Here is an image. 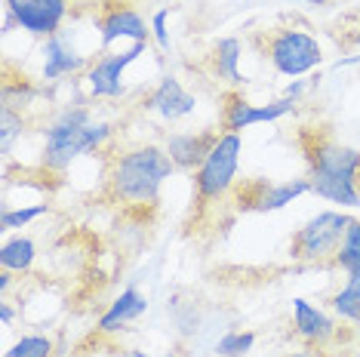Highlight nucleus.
Masks as SVG:
<instances>
[{
	"label": "nucleus",
	"mask_w": 360,
	"mask_h": 357,
	"mask_svg": "<svg viewBox=\"0 0 360 357\" xmlns=\"http://www.w3.org/2000/svg\"><path fill=\"white\" fill-rule=\"evenodd\" d=\"M296 145L308 167V185L317 197L339 207H360V151L335 142L323 126H302Z\"/></svg>",
	"instance_id": "nucleus-1"
},
{
	"label": "nucleus",
	"mask_w": 360,
	"mask_h": 357,
	"mask_svg": "<svg viewBox=\"0 0 360 357\" xmlns=\"http://www.w3.org/2000/svg\"><path fill=\"white\" fill-rule=\"evenodd\" d=\"M176 164L169 160L167 148L142 145V148L124 151L111 160L108 178H105V197L120 207H151L158 204L160 188Z\"/></svg>",
	"instance_id": "nucleus-2"
},
{
	"label": "nucleus",
	"mask_w": 360,
	"mask_h": 357,
	"mask_svg": "<svg viewBox=\"0 0 360 357\" xmlns=\"http://www.w3.org/2000/svg\"><path fill=\"white\" fill-rule=\"evenodd\" d=\"M111 133V124H93L86 105H68L44 129V169L62 173L80 154L102 148Z\"/></svg>",
	"instance_id": "nucleus-3"
},
{
	"label": "nucleus",
	"mask_w": 360,
	"mask_h": 357,
	"mask_svg": "<svg viewBox=\"0 0 360 357\" xmlns=\"http://www.w3.org/2000/svg\"><path fill=\"white\" fill-rule=\"evenodd\" d=\"M240 148H243L240 136L222 133V139L212 148V154L194 173V204H198V209L222 204L231 194V188L237 185L234 176H237V164H240Z\"/></svg>",
	"instance_id": "nucleus-4"
},
{
	"label": "nucleus",
	"mask_w": 360,
	"mask_h": 357,
	"mask_svg": "<svg viewBox=\"0 0 360 357\" xmlns=\"http://www.w3.org/2000/svg\"><path fill=\"white\" fill-rule=\"evenodd\" d=\"M265 53L277 68V74L286 77L308 74L311 68L323 62L321 44L299 28H274L271 34H265Z\"/></svg>",
	"instance_id": "nucleus-5"
},
{
	"label": "nucleus",
	"mask_w": 360,
	"mask_h": 357,
	"mask_svg": "<svg viewBox=\"0 0 360 357\" xmlns=\"http://www.w3.org/2000/svg\"><path fill=\"white\" fill-rule=\"evenodd\" d=\"M348 225H351V216L345 213H333V209L330 213H317L311 222H305L292 234L290 256L296 262H321L326 256H335Z\"/></svg>",
	"instance_id": "nucleus-6"
},
{
	"label": "nucleus",
	"mask_w": 360,
	"mask_h": 357,
	"mask_svg": "<svg viewBox=\"0 0 360 357\" xmlns=\"http://www.w3.org/2000/svg\"><path fill=\"white\" fill-rule=\"evenodd\" d=\"M305 191H311L308 178H290V182L247 178V182L234 185L228 197H231L237 213H274V209H283L286 204L302 197Z\"/></svg>",
	"instance_id": "nucleus-7"
},
{
	"label": "nucleus",
	"mask_w": 360,
	"mask_h": 357,
	"mask_svg": "<svg viewBox=\"0 0 360 357\" xmlns=\"http://www.w3.org/2000/svg\"><path fill=\"white\" fill-rule=\"evenodd\" d=\"M65 13H68V0H6L4 28L10 31L13 25H19L28 34L53 37L62 25Z\"/></svg>",
	"instance_id": "nucleus-8"
},
{
	"label": "nucleus",
	"mask_w": 360,
	"mask_h": 357,
	"mask_svg": "<svg viewBox=\"0 0 360 357\" xmlns=\"http://www.w3.org/2000/svg\"><path fill=\"white\" fill-rule=\"evenodd\" d=\"M292 108H296V99H290V96H283V99H277L271 105H252L237 89H228L222 96V129L240 136L243 129L256 124H271V120L286 117Z\"/></svg>",
	"instance_id": "nucleus-9"
},
{
	"label": "nucleus",
	"mask_w": 360,
	"mask_h": 357,
	"mask_svg": "<svg viewBox=\"0 0 360 357\" xmlns=\"http://www.w3.org/2000/svg\"><path fill=\"white\" fill-rule=\"evenodd\" d=\"M145 46L148 44H133L124 53H105L99 59H93V65L84 71L86 93L93 99H117L124 93V71L145 53Z\"/></svg>",
	"instance_id": "nucleus-10"
},
{
	"label": "nucleus",
	"mask_w": 360,
	"mask_h": 357,
	"mask_svg": "<svg viewBox=\"0 0 360 357\" xmlns=\"http://www.w3.org/2000/svg\"><path fill=\"white\" fill-rule=\"evenodd\" d=\"M96 28H99L102 50H108L114 40L120 37H129L133 44H148V34H151L145 19L127 4H102L99 13H96Z\"/></svg>",
	"instance_id": "nucleus-11"
},
{
	"label": "nucleus",
	"mask_w": 360,
	"mask_h": 357,
	"mask_svg": "<svg viewBox=\"0 0 360 357\" xmlns=\"http://www.w3.org/2000/svg\"><path fill=\"white\" fill-rule=\"evenodd\" d=\"M222 133L219 129H200V133H173L167 139V154L176 164V169L185 173H198L203 167V160L212 154V148L219 145Z\"/></svg>",
	"instance_id": "nucleus-12"
},
{
	"label": "nucleus",
	"mask_w": 360,
	"mask_h": 357,
	"mask_svg": "<svg viewBox=\"0 0 360 357\" xmlns=\"http://www.w3.org/2000/svg\"><path fill=\"white\" fill-rule=\"evenodd\" d=\"M194 105H198V99H194L191 93H185V86L179 84L176 77H163L160 84L154 86L148 96H145L142 108L160 115L163 120H179V117L191 115Z\"/></svg>",
	"instance_id": "nucleus-13"
},
{
	"label": "nucleus",
	"mask_w": 360,
	"mask_h": 357,
	"mask_svg": "<svg viewBox=\"0 0 360 357\" xmlns=\"http://www.w3.org/2000/svg\"><path fill=\"white\" fill-rule=\"evenodd\" d=\"M86 56H80L71 40L56 31L53 37H46V46H44V80H59V77H68V74H80V71L89 68Z\"/></svg>",
	"instance_id": "nucleus-14"
},
{
	"label": "nucleus",
	"mask_w": 360,
	"mask_h": 357,
	"mask_svg": "<svg viewBox=\"0 0 360 357\" xmlns=\"http://www.w3.org/2000/svg\"><path fill=\"white\" fill-rule=\"evenodd\" d=\"M292 327H296V336L302 342L323 348L326 342L335 339V323L326 318L321 308L308 305L305 299H292Z\"/></svg>",
	"instance_id": "nucleus-15"
},
{
	"label": "nucleus",
	"mask_w": 360,
	"mask_h": 357,
	"mask_svg": "<svg viewBox=\"0 0 360 357\" xmlns=\"http://www.w3.org/2000/svg\"><path fill=\"white\" fill-rule=\"evenodd\" d=\"M145 311H148V299L139 293L136 287H127L124 293H120V296L111 302L108 311H105L102 318H99V332H114V330H120L124 323L142 318Z\"/></svg>",
	"instance_id": "nucleus-16"
},
{
	"label": "nucleus",
	"mask_w": 360,
	"mask_h": 357,
	"mask_svg": "<svg viewBox=\"0 0 360 357\" xmlns=\"http://www.w3.org/2000/svg\"><path fill=\"white\" fill-rule=\"evenodd\" d=\"M237 62H240V40L237 37H222L212 50V74L228 80L231 86H240L243 77L237 71Z\"/></svg>",
	"instance_id": "nucleus-17"
},
{
	"label": "nucleus",
	"mask_w": 360,
	"mask_h": 357,
	"mask_svg": "<svg viewBox=\"0 0 360 357\" xmlns=\"http://www.w3.org/2000/svg\"><path fill=\"white\" fill-rule=\"evenodd\" d=\"M37 259V247L31 238H13L4 243V249H0V265H4V271H28L31 265H34Z\"/></svg>",
	"instance_id": "nucleus-18"
},
{
	"label": "nucleus",
	"mask_w": 360,
	"mask_h": 357,
	"mask_svg": "<svg viewBox=\"0 0 360 357\" xmlns=\"http://www.w3.org/2000/svg\"><path fill=\"white\" fill-rule=\"evenodd\" d=\"M335 265H339L348 278H360V219H351L339 253H335Z\"/></svg>",
	"instance_id": "nucleus-19"
},
{
	"label": "nucleus",
	"mask_w": 360,
	"mask_h": 357,
	"mask_svg": "<svg viewBox=\"0 0 360 357\" xmlns=\"http://www.w3.org/2000/svg\"><path fill=\"white\" fill-rule=\"evenodd\" d=\"M34 96H37V89L28 84V77H19V80L6 77L4 80V108H13L22 115V111L34 102Z\"/></svg>",
	"instance_id": "nucleus-20"
},
{
	"label": "nucleus",
	"mask_w": 360,
	"mask_h": 357,
	"mask_svg": "<svg viewBox=\"0 0 360 357\" xmlns=\"http://www.w3.org/2000/svg\"><path fill=\"white\" fill-rule=\"evenodd\" d=\"M333 308L339 318L360 323V278H348V287L342 290V293H335Z\"/></svg>",
	"instance_id": "nucleus-21"
},
{
	"label": "nucleus",
	"mask_w": 360,
	"mask_h": 357,
	"mask_svg": "<svg viewBox=\"0 0 360 357\" xmlns=\"http://www.w3.org/2000/svg\"><path fill=\"white\" fill-rule=\"evenodd\" d=\"M46 204H37V207H19V209H10L4 207V213H0V228L4 231H13V228H25L28 222H34L37 216L46 213Z\"/></svg>",
	"instance_id": "nucleus-22"
},
{
	"label": "nucleus",
	"mask_w": 360,
	"mask_h": 357,
	"mask_svg": "<svg viewBox=\"0 0 360 357\" xmlns=\"http://www.w3.org/2000/svg\"><path fill=\"white\" fill-rule=\"evenodd\" d=\"M252 345H256V336L252 332H228L216 342V354L219 357H243L252 351Z\"/></svg>",
	"instance_id": "nucleus-23"
},
{
	"label": "nucleus",
	"mask_w": 360,
	"mask_h": 357,
	"mask_svg": "<svg viewBox=\"0 0 360 357\" xmlns=\"http://www.w3.org/2000/svg\"><path fill=\"white\" fill-rule=\"evenodd\" d=\"M6 357H53V339L46 336H22Z\"/></svg>",
	"instance_id": "nucleus-24"
},
{
	"label": "nucleus",
	"mask_w": 360,
	"mask_h": 357,
	"mask_svg": "<svg viewBox=\"0 0 360 357\" xmlns=\"http://www.w3.org/2000/svg\"><path fill=\"white\" fill-rule=\"evenodd\" d=\"M0 120H4V126H0V142H4V154H10V145L15 136L25 129V120H22L19 111H13V108H4L0 111Z\"/></svg>",
	"instance_id": "nucleus-25"
},
{
	"label": "nucleus",
	"mask_w": 360,
	"mask_h": 357,
	"mask_svg": "<svg viewBox=\"0 0 360 357\" xmlns=\"http://www.w3.org/2000/svg\"><path fill=\"white\" fill-rule=\"evenodd\" d=\"M167 15H169V10H160V13H154V37H158L160 50H169V34H167Z\"/></svg>",
	"instance_id": "nucleus-26"
},
{
	"label": "nucleus",
	"mask_w": 360,
	"mask_h": 357,
	"mask_svg": "<svg viewBox=\"0 0 360 357\" xmlns=\"http://www.w3.org/2000/svg\"><path fill=\"white\" fill-rule=\"evenodd\" d=\"M0 320H4V323H13V308L10 305H0Z\"/></svg>",
	"instance_id": "nucleus-27"
},
{
	"label": "nucleus",
	"mask_w": 360,
	"mask_h": 357,
	"mask_svg": "<svg viewBox=\"0 0 360 357\" xmlns=\"http://www.w3.org/2000/svg\"><path fill=\"white\" fill-rule=\"evenodd\" d=\"M292 357H323L317 348H305V351H299V354H292Z\"/></svg>",
	"instance_id": "nucleus-28"
},
{
	"label": "nucleus",
	"mask_w": 360,
	"mask_h": 357,
	"mask_svg": "<svg viewBox=\"0 0 360 357\" xmlns=\"http://www.w3.org/2000/svg\"><path fill=\"white\" fill-rule=\"evenodd\" d=\"M305 4H314V6H323L326 0H305Z\"/></svg>",
	"instance_id": "nucleus-29"
},
{
	"label": "nucleus",
	"mask_w": 360,
	"mask_h": 357,
	"mask_svg": "<svg viewBox=\"0 0 360 357\" xmlns=\"http://www.w3.org/2000/svg\"><path fill=\"white\" fill-rule=\"evenodd\" d=\"M357 44H360V37H357Z\"/></svg>",
	"instance_id": "nucleus-30"
}]
</instances>
